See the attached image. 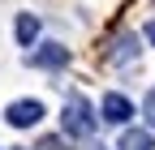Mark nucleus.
Returning <instances> with one entry per match:
<instances>
[{"mask_svg": "<svg viewBox=\"0 0 155 150\" xmlns=\"http://www.w3.org/2000/svg\"><path fill=\"white\" fill-rule=\"evenodd\" d=\"M61 124H65V133L78 137V142L95 137V111H91V103H86L82 95H69V103H65V111H61Z\"/></svg>", "mask_w": 155, "mask_h": 150, "instance_id": "obj_1", "label": "nucleus"}, {"mask_svg": "<svg viewBox=\"0 0 155 150\" xmlns=\"http://www.w3.org/2000/svg\"><path fill=\"white\" fill-rule=\"evenodd\" d=\"M39 120H43V103H35V99L9 103V124H13V129H30V124H39Z\"/></svg>", "mask_w": 155, "mask_h": 150, "instance_id": "obj_2", "label": "nucleus"}, {"mask_svg": "<svg viewBox=\"0 0 155 150\" xmlns=\"http://www.w3.org/2000/svg\"><path fill=\"white\" fill-rule=\"evenodd\" d=\"M104 120L108 124H129V116H134V103L125 99V95H116V90H112V95H104Z\"/></svg>", "mask_w": 155, "mask_h": 150, "instance_id": "obj_3", "label": "nucleus"}, {"mask_svg": "<svg viewBox=\"0 0 155 150\" xmlns=\"http://www.w3.org/2000/svg\"><path fill=\"white\" fill-rule=\"evenodd\" d=\"M30 60H35L39 69H65V64H69V52H65L61 43H43V52H35Z\"/></svg>", "mask_w": 155, "mask_h": 150, "instance_id": "obj_4", "label": "nucleus"}, {"mask_svg": "<svg viewBox=\"0 0 155 150\" xmlns=\"http://www.w3.org/2000/svg\"><path fill=\"white\" fill-rule=\"evenodd\" d=\"M13 34H17V43H22V47H30V43L39 39V17H35V13H17Z\"/></svg>", "mask_w": 155, "mask_h": 150, "instance_id": "obj_5", "label": "nucleus"}, {"mask_svg": "<svg viewBox=\"0 0 155 150\" xmlns=\"http://www.w3.org/2000/svg\"><path fill=\"white\" fill-rule=\"evenodd\" d=\"M116 150H155V137L147 129H125L121 142H116Z\"/></svg>", "mask_w": 155, "mask_h": 150, "instance_id": "obj_6", "label": "nucleus"}, {"mask_svg": "<svg viewBox=\"0 0 155 150\" xmlns=\"http://www.w3.org/2000/svg\"><path fill=\"white\" fill-rule=\"evenodd\" d=\"M138 60V39L134 34H121L116 39V52H112V64H134Z\"/></svg>", "mask_w": 155, "mask_h": 150, "instance_id": "obj_7", "label": "nucleus"}, {"mask_svg": "<svg viewBox=\"0 0 155 150\" xmlns=\"http://www.w3.org/2000/svg\"><path fill=\"white\" fill-rule=\"evenodd\" d=\"M142 116H147V124L155 129V90H147V99H142Z\"/></svg>", "mask_w": 155, "mask_h": 150, "instance_id": "obj_8", "label": "nucleus"}, {"mask_svg": "<svg viewBox=\"0 0 155 150\" xmlns=\"http://www.w3.org/2000/svg\"><path fill=\"white\" fill-rule=\"evenodd\" d=\"M39 150H69V146H65V137H43Z\"/></svg>", "mask_w": 155, "mask_h": 150, "instance_id": "obj_9", "label": "nucleus"}, {"mask_svg": "<svg viewBox=\"0 0 155 150\" xmlns=\"http://www.w3.org/2000/svg\"><path fill=\"white\" fill-rule=\"evenodd\" d=\"M147 39H151V43H155V22H147Z\"/></svg>", "mask_w": 155, "mask_h": 150, "instance_id": "obj_10", "label": "nucleus"}]
</instances>
